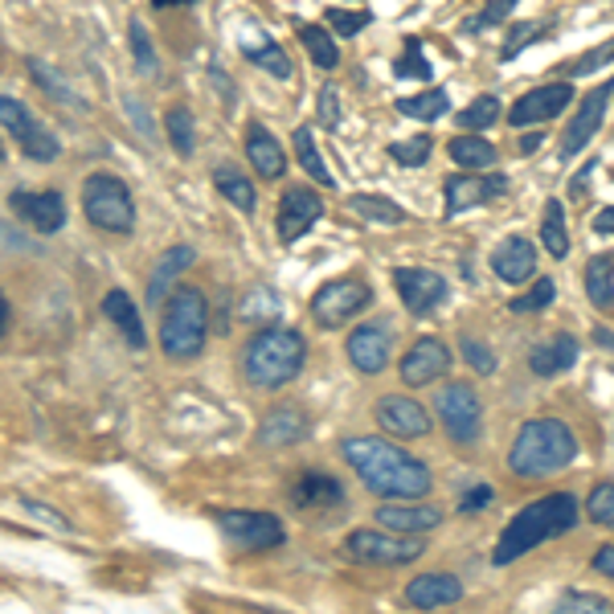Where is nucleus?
Segmentation results:
<instances>
[{"instance_id": "nucleus-1", "label": "nucleus", "mask_w": 614, "mask_h": 614, "mask_svg": "<svg viewBox=\"0 0 614 614\" xmlns=\"http://www.w3.org/2000/svg\"><path fill=\"white\" fill-rule=\"evenodd\" d=\"M344 463L356 471V479L365 484L373 496H389V500H422L434 488V476L422 459H414L410 451H401L389 439L377 434H353L340 443Z\"/></svg>"}, {"instance_id": "nucleus-2", "label": "nucleus", "mask_w": 614, "mask_h": 614, "mask_svg": "<svg viewBox=\"0 0 614 614\" xmlns=\"http://www.w3.org/2000/svg\"><path fill=\"white\" fill-rule=\"evenodd\" d=\"M578 521H582V508L573 500V491H549V496H541L533 504H524L508 521V528L500 533L496 549H491V561L496 566H512L516 557L533 553L537 545H549V541L573 533Z\"/></svg>"}, {"instance_id": "nucleus-3", "label": "nucleus", "mask_w": 614, "mask_h": 614, "mask_svg": "<svg viewBox=\"0 0 614 614\" xmlns=\"http://www.w3.org/2000/svg\"><path fill=\"white\" fill-rule=\"evenodd\" d=\"M578 459V439L561 418H528L508 451V471L516 479H545Z\"/></svg>"}, {"instance_id": "nucleus-4", "label": "nucleus", "mask_w": 614, "mask_h": 614, "mask_svg": "<svg viewBox=\"0 0 614 614\" xmlns=\"http://www.w3.org/2000/svg\"><path fill=\"white\" fill-rule=\"evenodd\" d=\"M307 340L295 328H262L246 340L242 349V373L254 389H278L292 385L304 373Z\"/></svg>"}, {"instance_id": "nucleus-5", "label": "nucleus", "mask_w": 614, "mask_h": 614, "mask_svg": "<svg viewBox=\"0 0 614 614\" xmlns=\"http://www.w3.org/2000/svg\"><path fill=\"white\" fill-rule=\"evenodd\" d=\"M209 337V299L201 287H177L160 316V353L169 361H193Z\"/></svg>"}, {"instance_id": "nucleus-6", "label": "nucleus", "mask_w": 614, "mask_h": 614, "mask_svg": "<svg viewBox=\"0 0 614 614\" xmlns=\"http://www.w3.org/2000/svg\"><path fill=\"white\" fill-rule=\"evenodd\" d=\"M82 214L103 234L136 230V201H132L127 184L115 172H91L82 181Z\"/></svg>"}, {"instance_id": "nucleus-7", "label": "nucleus", "mask_w": 614, "mask_h": 614, "mask_svg": "<svg viewBox=\"0 0 614 614\" xmlns=\"http://www.w3.org/2000/svg\"><path fill=\"white\" fill-rule=\"evenodd\" d=\"M427 553L422 537H401V533H377V528H353L344 537V557L361 566H410Z\"/></svg>"}, {"instance_id": "nucleus-8", "label": "nucleus", "mask_w": 614, "mask_h": 614, "mask_svg": "<svg viewBox=\"0 0 614 614\" xmlns=\"http://www.w3.org/2000/svg\"><path fill=\"white\" fill-rule=\"evenodd\" d=\"M434 410L443 418V430L451 434V443H479V434H484V406H479V394L467 382L443 385L439 398H434Z\"/></svg>"}, {"instance_id": "nucleus-9", "label": "nucleus", "mask_w": 614, "mask_h": 614, "mask_svg": "<svg viewBox=\"0 0 614 614\" xmlns=\"http://www.w3.org/2000/svg\"><path fill=\"white\" fill-rule=\"evenodd\" d=\"M0 120H4V132L16 139V148L30 156V160L49 164V160H58L61 156L58 136H54V132H49L46 123L37 120L25 103H16L13 94H4V99H0Z\"/></svg>"}, {"instance_id": "nucleus-10", "label": "nucleus", "mask_w": 614, "mask_h": 614, "mask_svg": "<svg viewBox=\"0 0 614 614\" xmlns=\"http://www.w3.org/2000/svg\"><path fill=\"white\" fill-rule=\"evenodd\" d=\"M217 524L221 533L246 553H266L278 549L287 541V528L278 521L275 512H246V508H221L217 512Z\"/></svg>"}, {"instance_id": "nucleus-11", "label": "nucleus", "mask_w": 614, "mask_h": 614, "mask_svg": "<svg viewBox=\"0 0 614 614\" xmlns=\"http://www.w3.org/2000/svg\"><path fill=\"white\" fill-rule=\"evenodd\" d=\"M368 304H373V292H368L365 278H332L311 295V316H316L320 328H344Z\"/></svg>"}, {"instance_id": "nucleus-12", "label": "nucleus", "mask_w": 614, "mask_h": 614, "mask_svg": "<svg viewBox=\"0 0 614 614\" xmlns=\"http://www.w3.org/2000/svg\"><path fill=\"white\" fill-rule=\"evenodd\" d=\"M614 99V78H606L602 87H594L590 94H582V103L573 111V120H569L566 136H561V156L573 160L578 152H585V144L599 136L602 120H606V107H611Z\"/></svg>"}, {"instance_id": "nucleus-13", "label": "nucleus", "mask_w": 614, "mask_h": 614, "mask_svg": "<svg viewBox=\"0 0 614 614\" xmlns=\"http://www.w3.org/2000/svg\"><path fill=\"white\" fill-rule=\"evenodd\" d=\"M323 217V197L311 193L307 184H292L283 197H278V217H275V234L283 246L299 242L316 221Z\"/></svg>"}, {"instance_id": "nucleus-14", "label": "nucleus", "mask_w": 614, "mask_h": 614, "mask_svg": "<svg viewBox=\"0 0 614 614\" xmlns=\"http://www.w3.org/2000/svg\"><path fill=\"white\" fill-rule=\"evenodd\" d=\"M394 287H398L401 304L410 307V316H434L446 304V278L427 266H401L394 271Z\"/></svg>"}, {"instance_id": "nucleus-15", "label": "nucleus", "mask_w": 614, "mask_h": 614, "mask_svg": "<svg viewBox=\"0 0 614 614\" xmlns=\"http://www.w3.org/2000/svg\"><path fill=\"white\" fill-rule=\"evenodd\" d=\"M446 217H459L467 209H479L488 201L504 197L508 193V177L500 172H488V177H476V172H455L446 177Z\"/></svg>"}, {"instance_id": "nucleus-16", "label": "nucleus", "mask_w": 614, "mask_h": 614, "mask_svg": "<svg viewBox=\"0 0 614 614\" xmlns=\"http://www.w3.org/2000/svg\"><path fill=\"white\" fill-rule=\"evenodd\" d=\"M377 427L389 430L394 439H427L430 434V414L422 401H414L410 394H385L373 406Z\"/></svg>"}, {"instance_id": "nucleus-17", "label": "nucleus", "mask_w": 614, "mask_h": 614, "mask_svg": "<svg viewBox=\"0 0 614 614\" xmlns=\"http://www.w3.org/2000/svg\"><path fill=\"white\" fill-rule=\"evenodd\" d=\"M389 353H394V332H389V323L368 320V323H361V328H353V337H349V361H353L356 373H365V377L385 373Z\"/></svg>"}, {"instance_id": "nucleus-18", "label": "nucleus", "mask_w": 614, "mask_h": 614, "mask_svg": "<svg viewBox=\"0 0 614 614\" xmlns=\"http://www.w3.org/2000/svg\"><path fill=\"white\" fill-rule=\"evenodd\" d=\"M451 368V349H446L439 337H422L418 344H410V353L401 356V385L406 389H422V385H434Z\"/></svg>"}, {"instance_id": "nucleus-19", "label": "nucleus", "mask_w": 614, "mask_h": 614, "mask_svg": "<svg viewBox=\"0 0 614 614\" xmlns=\"http://www.w3.org/2000/svg\"><path fill=\"white\" fill-rule=\"evenodd\" d=\"M287 500H292L299 512H307V508H340V504H349V491H344V484H340L332 471H323V467H304V471L292 479Z\"/></svg>"}, {"instance_id": "nucleus-20", "label": "nucleus", "mask_w": 614, "mask_h": 614, "mask_svg": "<svg viewBox=\"0 0 614 614\" xmlns=\"http://www.w3.org/2000/svg\"><path fill=\"white\" fill-rule=\"evenodd\" d=\"M573 103V82H545L537 91L521 94L512 111H508V123L512 127H528V123H545L553 115H561V111Z\"/></svg>"}, {"instance_id": "nucleus-21", "label": "nucleus", "mask_w": 614, "mask_h": 614, "mask_svg": "<svg viewBox=\"0 0 614 614\" xmlns=\"http://www.w3.org/2000/svg\"><path fill=\"white\" fill-rule=\"evenodd\" d=\"M9 209H16L37 234H58L66 226V201L54 189H42V193L16 189V193H9Z\"/></svg>"}, {"instance_id": "nucleus-22", "label": "nucleus", "mask_w": 614, "mask_h": 614, "mask_svg": "<svg viewBox=\"0 0 614 614\" xmlns=\"http://www.w3.org/2000/svg\"><path fill=\"white\" fill-rule=\"evenodd\" d=\"M197 250L193 246H169L160 259H156L152 275H148V307H164L172 299V292L181 287V275L193 266Z\"/></svg>"}, {"instance_id": "nucleus-23", "label": "nucleus", "mask_w": 614, "mask_h": 614, "mask_svg": "<svg viewBox=\"0 0 614 614\" xmlns=\"http://www.w3.org/2000/svg\"><path fill=\"white\" fill-rule=\"evenodd\" d=\"M491 271L504 278V283H528V278L537 275V246L521 238V234H512L504 242L491 250Z\"/></svg>"}, {"instance_id": "nucleus-24", "label": "nucleus", "mask_w": 614, "mask_h": 614, "mask_svg": "<svg viewBox=\"0 0 614 614\" xmlns=\"http://www.w3.org/2000/svg\"><path fill=\"white\" fill-rule=\"evenodd\" d=\"M307 434H311V418H307L304 406H275L271 414L259 422V443L262 446H295L304 443Z\"/></svg>"}, {"instance_id": "nucleus-25", "label": "nucleus", "mask_w": 614, "mask_h": 614, "mask_svg": "<svg viewBox=\"0 0 614 614\" xmlns=\"http://www.w3.org/2000/svg\"><path fill=\"white\" fill-rule=\"evenodd\" d=\"M377 524L389 528V533H401V537H422L430 528H439L443 524V508L434 504H385L377 508Z\"/></svg>"}, {"instance_id": "nucleus-26", "label": "nucleus", "mask_w": 614, "mask_h": 614, "mask_svg": "<svg viewBox=\"0 0 614 614\" xmlns=\"http://www.w3.org/2000/svg\"><path fill=\"white\" fill-rule=\"evenodd\" d=\"M246 156H250V164L259 172L262 181H278L283 172H287V156H283V144H278L259 120H246Z\"/></svg>"}, {"instance_id": "nucleus-27", "label": "nucleus", "mask_w": 614, "mask_h": 614, "mask_svg": "<svg viewBox=\"0 0 614 614\" xmlns=\"http://www.w3.org/2000/svg\"><path fill=\"white\" fill-rule=\"evenodd\" d=\"M406 602H410L414 611L455 606V602H463V582L455 573H418L414 582L406 585Z\"/></svg>"}, {"instance_id": "nucleus-28", "label": "nucleus", "mask_w": 614, "mask_h": 614, "mask_svg": "<svg viewBox=\"0 0 614 614\" xmlns=\"http://www.w3.org/2000/svg\"><path fill=\"white\" fill-rule=\"evenodd\" d=\"M573 365H578V340L566 337V332L541 340V344H533V353H528V368L537 377H561Z\"/></svg>"}, {"instance_id": "nucleus-29", "label": "nucleus", "mask_w": 614, "mask_h": 614, "mask_svg": "<svg viewBox=\"0 0 614 614\" xmlns=\"http://www.w3.org/2000/svg\"><path fill=\"white\" fill-rule=\"evenodd\" d=\"M103 316L115 323V332L127 340V349H148V332H144V316L132 304L127 292H107L103 295Z\"/></svg>"}, {"instance_id": "nucleus-30", "label": "nucleus", "mask_w": 614, "mask_h": 614, "mask_svg": "<svg viewBox=\"0 0 614 614\" xmlns=\"http://www.w3.org/2000/svg\"><path fill=\"white\" fill-rule=\"evenodd\" d=\"M242 58L250 61V66H262V70H271L275 78H292L295 75L292 58H287V54H283V49H278L271 37H262V33H254V30L242 33Z\"/></svg>"}, {"instance_id": "nucleus-31", "label": "nucleus", "mask_w": 614, "mask_h": 614, "mask_svg": "<svg viewBox=\"0 0 614 614\" xmlns=\"http://www.w3.org/2000/svg\"><path fill=\"white\" fill-rule=\"evenodd\" d=\"M214 184H217V193L230 201L234 209H242L246 217L254 214V205H259V193H254V184L246 181V172H238L234 164H217V169H214Z\"/></svg>"}, {"instance_id": "nucleus-32", "label": "nucleus", "mask_w": 614, "mask_h": 614, "mask_svg": "<svg viewBox=\"0 0 614 614\" xmlns=\"http://www.w3.org/2000/svg\"><path fill=\"white\" fill-rule=\"evenodd\" d=\"M292 148H295V160H299V169H304L311 181L320 184V189H332V184H337V177L328 172L320 148H316V136H311V127H295Z\"/></svg>"}, {"instance_id": "nucleus-33", "label": "nucleus", "mask_w": 614, "mask_h": 614, "mask_svg": "<svg viewBox=\"0 0 614 614\" xmlns=\"http://www.w3.org/2000/svg\"><path fill=\"white\" fill-rule=\"evenodd\" d=\"M585 295L594 307H614V254H594L585 262Z\"/></svg>"}, {"instance_id": "nucleus-34", "label": "nucleus", "mask_w": 614, "mask_h": 614, "mask_svg": "<svg viewBox=\"0 0 614 614\" xmlns=\"http://www.w3.org/2000/svg\"><path fill=\"white\" fill-rule=\"evenodd\" d=\"M541 246L549 250L553 259H566V254H569L566 205H561L557 197L545 201V214H541Z\"/></svg>"}, {"instance_id": "nucleus-35", "label": "nucleus", "mask_w": 614, "mask_h": 614, "mask_svg": "<svg viewBox=\"0 0 614 614\" xmlns=\"http://www.w3.org/2000/svg\"><path fill=\"white\" fill-rule=\"evenodd\" d=\"M446 152L451 160L459 164V169H491L496 164V144H488L484 136H455L446 144Z\"/></svg>"}, {"instance_id": "nucleus-36", "label": "nucleus", "mask_w": 614, "mask_h": 614, "mask_svg": "<svg viewBox=\"0 0 614 614\" xmlns=\"http://www.w3.org/2000/svg\"><path fill=\"white\" fill-rule=\"evenodd\" d=\"M349 209H353L356 217H365V221H382V226H401V221H406V209H401L398 201L377 197V193H353V197H349Z\"/></svg>"}, {"instance_id": "nucleus-37", "label": "nucleus", "mask_w": 614, "mask_h": 614, "mask_svg": "<svg viewBox=\"0 0 614 614\" xmlns=\"http://www.w3.org/2000/svg\"><path fill=\"white\" fill-rule=\"evenodd\" d=\"M394 107L406 115V120H422V123H434L443 120L446 111H451V99H446V91H439V87H430V91L422 94H410V99H398Z\"/></svg>"}, {"instance_id": "nucleus-38", "label": "nucleus", "mask_w": 614, "mask_h": 614, "mask_svg": "<svg viewBox=\"0 0 614 614\" xmlns=\"http://www.w3.org/2000/svg\"><path fill=\"white\" fill-rule=\"evenodd\" d=\"M278 311H283V299H278L275 287H250L238 304V316L246 323H271L278 320Z\"/></svg>"}, {"instance_id": "nucleus-39", "label": "nucleus", "mask_w": 614, "mask_h": 614, "mask_svg": "<svg viewBox=\"0 0 614 614\" xmlns=\"http://www.w3.org/2000/svg\"><path fill=\"white\" fill-rule=\"evenodd\" d=\"M164 132H169V144L177 156H193L197 152V123H193V111L189 107H169L164 115Z\"/></svg>"}, {"instance_id": "nucleus-40", "label": "nucleus", "mask_w": 614, "mask_h": 614, "mask_svg": "<svg viewBox=\"0 0 614 614\" xmlns=\"http://www.w3.org/2000/svg\"><path fill=\"white\" fill-rule=\"evenodd\" d=\"M25 70H30L33 82H37V87H42L49 99H58V103H70V107H78V103H82V94L70 91V87H66V78H61L54 66H46L42 58H25Z\"/></svg>"}, {"instance_id": "nucleus-41", "label": "nucleus", "mask_w": 614, "mask_h": 614, "mask_svg": "<svg viewBox=\"0 0 614 614\" xmlns=\"http://www.w3.org/2000/svg\"><path fill=\"white\" fill-rule=\"evenodd\" d=\"M299 37H304V46H307V58L316 61L320 70H337V66H340V49H337V42H332V33L320 30V25H304V30H299Z\"/></svg>"}, {"instance_id": "nucleus-42", "label": "nucleus", "mask_w": 614, "mask_h": 614, "mask_svg": "<svg viewBox=\"0 0 614 614\" xmlns=\"http://www.w3.org/2000/svg\"><path fill=\"white\" fill-rule=\"evenodd\" d=\"M455 120H459L463 132H476L479 136V132H488L491 123L500 120V99H496V94H479V99H471Z\"/></svg>"}, {"instance_id": "nucleus-43", "label": "nucleus", "mask_w": 614, "mask_h": 614, "mask_svg": "<svg viewBox=\"0 0 614 614\" xmlns=\"http://www.w3.org/2000/svg\"><path fill=\"white\" fill-rule=\"evenodd\" d=\"M545 33H549V25H545V21H512V25H508L504 46H500V61L521 58L524 46H533V42H537V37H545Z\"/></svg>"}, {"instance_id": "nucleus-44", "label": "nucleus", "mask_w": 614, "mask_h": 614, "mask_svg": "<svg viewBox=\"0 0 614 614\" xmlns=\"http://www.w3.org/2000/svg\"><path fill=\"white\" fill-rule=\"evenodd\" d=\"M585 516L599 524V528H611V533H614V479H606V484H594L590 500H585Z\"/></svg>"}, {"instance_id": "nucleus-45", "label": "nucleus", "mask_w": 614, "mask_h": 614, "mask_svg": "<svg viewBox=\"0 0 614 614\" xmlns=\"http://www.w3.org/2000/svg\"><path fill=\"white\" fill-rule=\"evenodd\" d=\"M430 152H434V139L430 136L394 139V144H389V156H394L398 164H406V169H422V164L430 160Z\"/></svg>"}, {"instance_id": "nucleus-46", "label": "nucleus", "mask_w": 614, "mask_h": 614, "mask_svg": "<svg viewBox=\"0 0 614 614\" xmlns=\"http://www.w3.org/2000/svg\"><path fill=\"white\" fill-rule=\"evenodd\" d=\"M553 295H557L553 278H537V283H533L528 292L516 295V299L508 304V311H516V316H533V311H545V307L553 304Z\"/></svg>"}, {"instance_id": "nucleus-47", "label": "nucleus", "mask_w": 614, "mask_h": 614, "mask_svg": "<svg viewBox=\"0 0 614 614\" xmlns=\"http://www.w3.org/2000/svg\"><path fill=\"white\" fill-rule=\"evenodd\" d=\"M127 37H132V54H136V70L139 75H156V49H152V37L144 30V21L132 16L127 21Z\"/></svg>"}, {"instance_id": "nucleus-48", "label": "nucleus", "mask_w": 614, "mask_h": 614, "mask_svg": "<svg viewBox=\"0 0 614 614\" xmlns=\"http://www.w3.org/2000/svg\"><path fill=\"white\" fill-rule=\"evenodd\" d=\"M394 78H430V61L422 54V42L418 37H406V49L394 61Z\"/></svg>"}, {"instance_id": "nucleus-49", "label": "nucleus", "mask_w": 614, "mask_h": 614, "mask_svg": "<svg viewBox=\"0 0 614 614\" xmlns=\"http://www.w3.org/2000/svg\"><path fill=\"white\" fill-rule=\"evenodd\" d=\"M516 4H521V0H488V4L479 9V16L463 21V30H467V33H484V30H491V25H504L508 13H512Z\"/></svg>"}, {"instance_id": "nucleus-50", "label": "nucleus", "mask_w": 614, "mask_h": 614, "mask_svg": "<svg viewBox=\"0 0 614 614\" xmlns=\"http://www.w3.org/2000/svg\"><path fill=\"white\" fill-rule=\"evenodd\" d=\"M557 614H614V602H606L602 594H585V590H573L561 599Z\"/></svg>"}, {"instance_id": "nucleus-51", "label": "nucleus", "mask_w": 614, "mask_h": 614, "mask_svg": "<svg viewBox=\"0 0 614 614\" xmlns=\"http://www.w3.org/2000/svg\"><path fill=\"white\" fill-rule=\"evenodd\" d=\"M323 13H328L332 33H340V37H356L361 30L373 25V13H349V9H323Z\"/></svg>"}, {"instance_id": "nucleus-52", "label": "nucleus", "mask_w": 614, "mask_h": 614, "mask_svg": "<svg viewBox=\"0 0 614 614\" xmlns=\"http://www.w3.org/2000/svg\"><path fill=\"white\" fill-rule=\"evenodd\" d=\"M611 61H614V37H611V42H602L599 49L582 54V58L573 61V70H569V75L585 78V75H594V70H602V66H611Z\"/></svg>"}, {"instance_id": "nucleus-53", "label": "nucleus", "mask_w": 614, "mask_h": 614, "mask_svg": "<svg viewBox=\"0 0 614 614\" xmlns=\"http://www.w3.org/2000/svg\"><path fill=\"white\" fill-rule=\"evenodd\" d=\"M463 349V361H467V365L476 368V373H496V356H491V349L488 344H484V340H463L459 344Z\"/></svg>"}, {"instance_id": "nucleus-54", "label": "nucleus", "mask_w": 614, "mask_h": 614, "mask_svg": "<svg viewBox=\"0 0 614 614\" xmlns=\"http://www.w3.org/2000/svg\"><path fill=\"white\" fill-rule=\"evenodd\" d=\"M21 508H25L30 516H37V521H42V524H49V528H58V533H75V524L66 521L61 512H54V508H46V504H37V500H30V496L21 500Z\"/></svg>"}, {"instance_id": "nucleus-55", "label": "nucleus", "mask_w": 614, "mask_h": 614, "mask_svg": "<svg viewBox=\"0 0 614 614\" xmlns=\"http://www.w3.org/2000/svg\"><path fill=\"white\" fill-rule=\"evenodd\" d=\"M320 123L323 127H332V132L340 127V99H337V87H332V82H323V91H320Z\"/></svg>"}, {"instance_id": "nucleus-56", "label": "nucleus", "mask_w": 614, "mask_h": 614, "mask_svg": "<svg viewBox=\"0 0 614 614\" xmlns=\"http://www.w3.org/2000/svg\"><path fill=\"white\" fill-rule=\"evenodd\" d=\"M127 115H132V123H136V132L148 144H152V136H156V127H152V115H144V103H139L136 94H127Z\"/></svg>"}, {"instance_id": "nucleus-57", "label": "nucleus", "mask_w": 614, "mask_h": 614, "mask_svg": "<svg viewBox=\"0 0 614 614\" xmlns=\"http://www.w3.org/2000/svg\"><path fill=\"white\" fill-rule=\"evenodd\" d=\"M491 496H496V491H491L488 484H476V488H471V491H463L459 512H484V508L491 504Z\"/></svg>"}, {"instance_id": "nucleus-58", "label": "nucleus", "mask_w": 614, "mask_h": 614, "mask_svg": "<svg viewBox=\"0 0 614 614\" xmlns=\"http://www.w3.org/2000/svg\"><path fill=\"white\" fill-rule=\"evenodd\" d=\"M594 172H599V164L590 160V164H585V169L578 172V181H569V193H573V197H582L585 189H590V177H594Z\"/></svg>"}, {"instance_id": "nucleus-59", "label": "nucleus", "mask_w": 614, "mask_h": 614, "mask_svg": "<svg viewBox=\"0 0 614 614\" xmlns=\"http://www.w3.org/2000/svg\"><path fill=\"white\" fill-rule=\"evenodd\" d=\"M594 569L606 573V578H614V545H606V549L594 553Z\"/></svg>"}, {"instance_id": "nucleus-60", "label": "nucleus", "mask_w": 614, "mask_h": 614, "mask_svg": "<svg viewBox=\"0 0 614 614\" xmlns=\"http://www.w3.org/2000/svg\"><path fill=\"white\" fill-rule=\"evenodd\" d=\"M594 234H611L614 238V205H606L602 214H594Z\"/></svg>"}, {"instance_id": "nucleus-61", "label": "nucleus", "mask_w": 614, "mask_h": 614, "mask_svg": "<svg viewBox=\"0 0 614 614\" xmlns=\"http://www.w3.org/2000/svg\"><path fill=\"white\" fill-rule=\"evenodd\" d=\"M537 144H545V136H524V139H521V152H524V156H533V152H537Z\"/></svg>"}, {"instance_id": "nucleus-62", "label": "nucleus", "mask_w": 614, "mask_h": 614, "mask_svg": "<svg viewBox=\"0 0 614 614\" xmlns=\"http://www.w3.org/2000/svg\"><path fill=\"white\" fill-rule=\"evenodd\" d=\"M0 320H4V337H9V328H13V304L9 299L0 304Z\"/></svg>"}, {"instance_id": "nucleus-63", "label": "nucleus", "mask_w": 614, "mask_h": 614, "mask_svg": "<svg viewBox=\"0 0 614 614\" xmlns=\"http://www.w3.org/2000/svg\"><path fill=\"white\" fill-rule=\"evenodd\" d=\"M594 340H599L602 349H611V353H614V332H606V328H594Z\"/></svg>"}, {"instance_id": "nucleus-64", "label": "nucleus", "mask_w": 614, "mask_h": 614, "mask_svg": "<svg viewBox=\"0 0 614 614\" xmlns=\"http://www.w3.org/2000/svg\"><path fill=\"white\" fill-rule=\"evenodd\" d=\"M156 9H169V4H193V0H152Z\"/></svg>"}]
</instances>
